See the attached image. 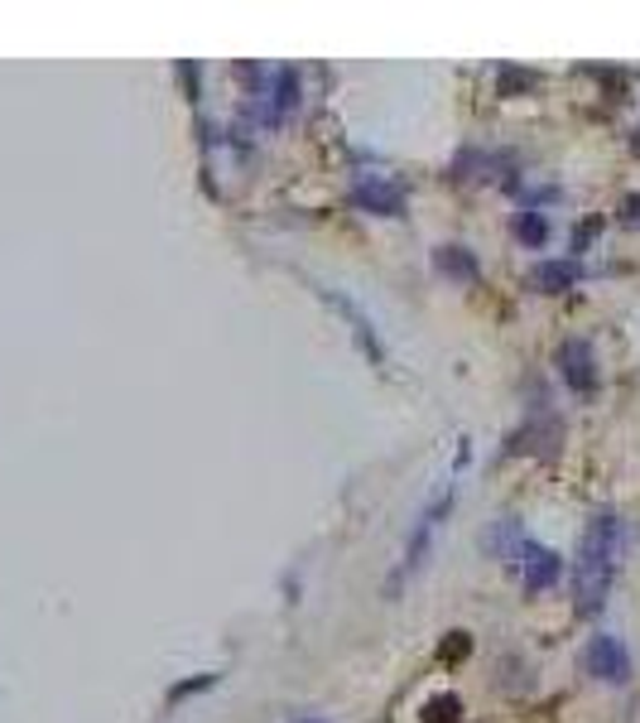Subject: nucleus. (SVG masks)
Instances as JSON below:
<instances>
[{"instance_id": "8", "label": "nucleus", "mask_w": 640, "mask_h": 723, "mask_svg": "<svg viewBox=\"0 0 640 723\" xmlns=\"http://www.w3.org/2000/svg\"><path fill=\"white\" fill-rule=\"evenodd\" d=\"M318 295L328 299V304H337V309H342L347 319H352V328H356V338H362V348H366L371 358L380 362V342H376V328H371V319L362 314V309H356V304H352V299H347V295H337V289H318Z\"/></svg>"}, {"instance_id": "1", "label": "nucleus", "mask_w": 640, "mask_h": 723, "mask_svg": "<svg viewBox=\"0 0 640 723\" xmlns=\"http://www.w3.org/2000/svg\"><path fill=\"white\" fill-rule=\"evenodd\" d=\"M616 554H622V521H616V511H598L588 521V531H582L578 560H573V598H578L582 618L602 613L606 588H612L616 574Z\"/></svg>"}, {"instance_id": "9", "label": "nucleus", "mask_w": 640, "mask_h": 723, "mask_svg": "<svg viewBox=\"0 0 640 723\" xmlns=\"http://www.w3.org/2000/svg\"><path fill=\"white\" fill-rule=\"evenodd\" d=\"M434 265L448 275V281H477V255H472L467 247H438L434 251Z\"/></svg>"}, {"instance_id": "14", "label": "nucleus", "mask_w": 640, "mask_h": 723, "mask_svg": "<svg viewBox=\"0 0 640 723\" xmlns=\"http://www.w3.org/2000/svg\"><path fill=\"white\" fill-rule=\"evenodd\" d=\"M535 73H520V68H501V97H511V87H530Z\"/></svg>"}, {"instance_id": "6", "label": "nucleus", "mask_w": 640, "mask_h": 723, "mask_svg": "<svg viewBox=\"0 0 640 723\" xmlns=\"http://www.w3.org/2000/svg\"><path fill=\"white\" fill-rule=\"evenodd\" d=\"M453 507V493L448 497H438V502L424 511L419 521H414V536H410V545H404V564H400V574H414L424 564V554H429V540H434V526H438V516Z\"/></svg>"}, {"instance_id": "12", "label": "nucleus", "mask_w": 640, "mask_h": 723, "mask_svg": "<svg viewBox=\"0 0 640 723\" xmlns=\"http://www.w3.org/2000/svg\"><path fill=\"white\" fill-rule=\"evenodd\" d=\"M217 681H222L217 671H202V675H193V681H184V685L168 689V705H178V699H193V695H202V689H212Z\"/></svg>"}, {"instance_id": "15", "label": "nucleus", "mask_w": 640, "mask_h": 723, "mask_svg": "<svg viewBox=\"0 0 640 723\" xmlns=\"http://www.w3.org/2000/svg\"><path fill=\"white\" fill-rule=\"evenodd\" d=\"M299 723H323V719H299Z\"/></svg>"}, {"instance_id": "10", "label": "nucleus", "mask_w": 640, "mask_h": 723, "mask_svg": "<svg viewBox=\"0 0 640 723\" xmlns=\"http://www.w3.org/2000/svg\"><path fill=\"white\" fill-rule=\"evenodd\" d=\"M269 97H275V116H269V121H285L289 111L299 107V73L294 68H279L275 73V92H269Z\"/></svg>"}, {"instance_id": "4", "label": "nucleus", "mask_w": 640, "mask_h": 723, "mask_svg": "<svg viewBox=\"0 0 640 723\" xmlns=\"http://www.w3.org/2000/svg\"><path fill=\"white\" fill-rule=\"evenodd\" d=\"M559 376H564V386L568 391H578V396H588L592 386H598V358H592V342H582V338H564L559 342Z\"/></svg>"}, {"instance_id": "3", "label": "nucleus", "mask_w": 640, "mask_h": 723, "mask_svg": "<svg viewBox=\"0 0 640 723\" xmlns=\"http://www.w3.org/2000/svg\"><path fill=\"white\" fill-rule=\"evenodd\" d=\"M582 671H588L592 681L626 685V681H631V651L622 647V637H612V632H598V637L588 641V651H582Z\"/></svg>"}, {"instance_id": "7", "label": "nucleus", "mask_w": 640, "mask_h": 723, "mask_svg": "<svg viewBox=\"0 0 640 723\" xmlns=\"http://www.w3.org/2000/svg\"><path fill=\"white\" fill-rule=\"evenodd\" d=\"M578 281H582L578 261H539V265H530V285L539 289V295H564V289H573Z\"/></svg>"}, {"instance_id": "5", "label": "nucleus", "mask_w": 640, "mask_h": 723, "mask_svg": "<svg viewBox=\"0 0 640 723\" xmlns=\"http://www.w3.org/2000/svg\"><path fill=\"white\" fill-rule=\"evenodd\" d=\"M352 203L366 208V213H376V217H400L404 213V188L386 184V179H362L352 188Z\"/></svg>"}, {"instance_id": "13", "label": "nucleus", "mask_w": 640, "mask_h": 723, "mask_svg": "<svg viewBox=\"0 0 640 723\" xmlns=\"http://www.w3.org/2000/svg\"><path fill=\"white\" fill-rule=\"evenodd\" d=\"M467 651H472V637H467V632H453V641H443V647H438V656H443V661H463Z\"/></svg>"}, {"instance_id": "11", "label": "nucleus", "mask_w": 640, "mask_h": 723, "mask_svg": "<svg viewBox=\"0 0 640 723\" xmlns=\"http://www.w3.org/2000/svg\"><path fill=\"white\" fill-rule=\"evenodd\" d=\"M515 237H520L525 247H544V241H549V222L539 217V213H530V208H525V213L515 217Z\"/></svg>"}, {"instance_id": "2", "label": "nucleus", "mask_w": 640, "mask_h": 723, "mask_svg": "<svg viewBox=\"0 0 640 723\" xmlns=\"http://www.w3.org/2000/svg\"><path fill=\"white\" fill-rule=\"evenodd\" d=\"M511 560L520 564L525 594H544V588H554L559 578H564V554H554L549 545H539V540H515Z\"/></svg>"}]
</instances>
